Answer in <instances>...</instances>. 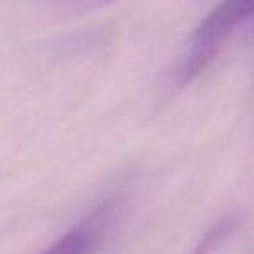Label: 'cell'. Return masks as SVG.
Instances as JSON below:
<instances>
[{"mask_svg":"<svg viewBox=\"0 0 254 254\" xmlns=\"http://www.w3.org/2000/svg\"><path fill=\"white\" fill-rule=\"evenodd\" d=\"M240 225V218L237 214H225L218 219L216 223H212V226L207 232L202 235V239L198 240V244L193 247L190 254H214L216 249L225 242L226 239L233 235V232L237 230V226Z\"/></svg>","mask_w":254,"mask_h":254,"instance_id":"cell-3","label":"cell"},{"mask_svg":"<svg viewBox=\"0 0 254 254\" xmlns=\"http://www.w3.org/2000/svg\"><path fill=\"white\" fill-rule=\"evenodd\" d=\"M237 32H254V2H223L197 25L171 70V84L185 87L214 61Z\"/></svg>","mask_w":254,"mask_h":254,"instance_id":"cell-1","label":"cell"},{"mask_svg":"<svg viewBox=\"0 0 254 254\" xmlns=\"http://www.w3.org/2000/svg\"><path fill=\"white\" fill-rule=\"evenodd\" d=\"M115 204L99 205L78 228L64 233L60 240L49 246L42 254H89L98 240L105 235L108 225L115 218Z\"/></svg>","mask_w":254,"mask_h":254,"instance_id":"cell-2","label":"cell"}]
</instances>
